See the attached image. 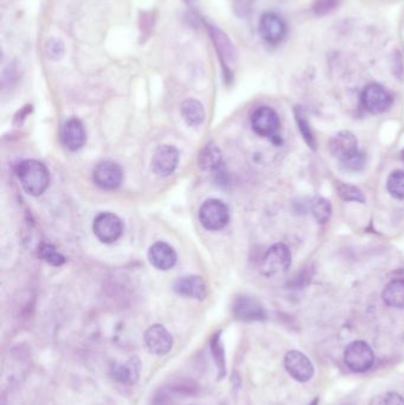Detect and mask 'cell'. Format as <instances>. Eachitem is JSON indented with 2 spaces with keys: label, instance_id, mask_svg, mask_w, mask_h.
Segmentation results:
<instances>
[{
  "label": "cell",
  "instance_id": "6da1fadb",
  "mask_svg": "<svg viewBox=\"0 0 404 405\" xmlns=\"http://www.w3.org/2000/svg\"><path fill=\"white\" fill-rule=\"evenodd\" d=\"M17 176L24 191L29 195H41L50 184V173L43 162L29 159L17 166Z\"/></svg>",
  "mask_w": 404,
  "mask_h": 405
},
{
  "label": "cell",
  "instance_id": "7a4b0ae2",
  "mask_svg": "<svg viewBox=\"0 0 404 405\" xmlns=\"http://www.w3.org/2000/svg\"><path fill=\"white\" fill-rule=\"evenodd\" d=\"M199 221L209 231L225 229L230 219L229 207L220 199H208L199 209Z\"/></svg>",
  "mask_w": 404,
  "mask_h": 405
},
{
  "label": "cell",
  "instance_id": "3957f363",
  "mask_svg": "<svg viewBox=\"0 0 404 405\" xmlns=\"http://www.w3.org/2000/svg\"><path fill=\"white\" fill-rule=\"evenodd\" d=\"M292 264V252L284 243H277L267 250L261 263V273L267 278L284 274Z\"/></svg>",
  "mask_w": 404,
  "mask_h": 405
},
{
  "label": "cell",
  "instance_id": "277c9868",
  "mask_svg": "<svg viewBox=\"0 0 404 405\" xmlns=\"http://www.w3.org/2000/svg\"><path fill=\"white\" fill-rule=\"evenodd\" d=\"M344 361L351 371L365 372L372 368L374 363V351L367 342L355 340L348 344L345 349Z\"/></svg>",
  "mask_w": 404,
  "mask_h": 405
},
{
  "label": "cell",
  "instance_id": "5b68a950",
  "mask_svg": "<svg viewBox=\"0 0 404 405\" xmlns=\"http://www.w3.org/2000/svg\"><path fill=\"white\" fill-rule=\"evenodd\" d=\"M93 231L94 235L102 243H114L124 233V225L116 214L101 212L94 218Z\"/></svg>",
  "mask_w": 404,
  "mask_h": 405
},
{
  "label": "cell",
  "instance_id": "8992f818",
  "mask_svg": "<svg viewBox=\"0 0 404 405\" xmlns=\"http://www.w3.org/2000/svg\"><path fill=\"white\" fill-rule=\"evenodd\" d=\"M251 128L256 134L263 138H277V131L280 129V117L277 112L270 107L263 105L255 109L251 114Z\"/></svg>",
  "mask_w": 404,
  "mask_h": 405
},
{
  "label": "cell",
  "instance_id": "52a82bcc",
  "mask_svg": "<svg viewBox=\"0 0 404 405\" xmlns=\"http://www.w3.org/2000/svg\"><path fill=\"white\" fill-rule=\"evenodd\" d=\"M393 98L384 86L378 83H370L362 93V105L371 114H382L389 110Z\"/></svg>",
  "mask_w": 404,
  "mask_h": 405
},
{
  "label": "cell",
  "instance_id": "ba28073f",
  "mask_svg": "<svg viewBox=\"0 0 404 405\" xmlns=\"http://www.w3.org/2000/svg\"><path fill=\"white\" fill-rule=\"evenodd\" d=\"M284 364L286 371L298 382H308L315 375V366L310 358L296 349L286 353Z\"/></svg>",
  "mask_w": 404,
  "mask_h": 405
},
{
  "label": "cell",
  "instance_id": "9c48e42d",
  "mask_svg": "<svg viewBox=\"0 0 404 405\" xmlns=\"http://www.w3.org/2000/svg\"><path fill=\"white\" fill-rule=\"evenodd\" d=\"M232 314L236 319L244 323L263 321L267 319V311L256 299L251 297H236L232 304Z\"/></svg>",
  "mask_w": 404,
  "mask_h": 405
},
{
  "label": "cell",
  "instance_id": "30bf717a",
  "mask_svg": "<svg viewBox=\"0 0 404 405\" xmlns=\"http://www.w3.org/2000/svg\"><path fill=\"white\" fill-rule=\"evenodd\" d=\"M179 164V152L171 145L158 147L152 157L151 166L158 176H169L176 171Z\"/></svg>",
  "mask_w": 404,
  "mask_h": 405
},
{
  "label": "cell",
  "instance_id": "8fae6325",
  "mask_svg": "<svg viewBox=\"0 0 404 405\" xmlns=\"http://www.w3.org/2000/svg\"><path fill=\"white\" fill-rule=\"evenodd\" d=\"M146 347L152 354L165 356L172 349L173 337L163 325H152L144 335Z\"/></svg>",
  "mask_w": 404,
  "mask_h": 405
},
{
  "label": "cell",
  "instance_id": "7c38bea8",
  "mask_svg": "<svg viewBox=\"0 0 404 405\" xmlns=\"http://www.w3.org/2000/svg\"><path fill=\"white\" fill-rule=\"evenodd\" d=\"M329 150L341 164L360 153L357 138L348 131H339L332 136L329 140Z\"/></svg>",
  "mask_w": 404,
  "mask_h": 405
},
{
  "label": "cell",
  "instance_id": "4fadbf2b",
  "mask_svg": "<svg viewBox=\"0 0 404 405\" xmlns=\"http://www.w3.org/2000/svg\"><path fill=\"white\" fill-rule=\"evenodd\" d=\"M124 172L115 162H100L93 171L94 183L103 190H115L120 186Z\"/></svg>",
  "mask_w": 404,
  "mask_h": 405
},
{
  "label": "cell",
  "instance_id": "5bb4252c",
  "mask_svg": "<svg viewBox=\"0 0 404 405\" xmlns=\"http://www.w3.org/2000/svg\"><path fill=\"white\" fill-rule=\"evenodd\" d=\"M173 289L180 297L195 300H204L208 297V285L201 276L190 275L177 280Z\"/></svg>",
  "mask_w": 404,
  "mask_h": 405
},
{
  "label": "cell",
  "instance_id": "9a60e30c",
  "mask_svg": "<svg viewBox=\"0 0 404 405\" xmlns=\"http://www.w3.org/2000/svg\"><path fill=\"white\" fill-rule=\"evenodd\" d=\"M286 24L275 13H265L260 19V34L270 44L280 43L286 36Z\"/></svg>",
  "mask_w": 404,
  "mask_h": 405
},
{
  "label": "cell",
  "instance_id": "2e32d148",
  "mask_svg": "<svg viewBox=\"0 0 404 405\" xmlns=\"http://www.w3.org/2000/svg\"><path fill=\"white\" fill-rule=\"evenodd\" d=\"M62 143L69 150H79L86 143L87 135L83 124L79 119L71 117L65 121L61 133Z\"/></svg>",
  "mask_w": 404,
  "mask_h": 405
},
{
  "label": "cell",
  "instance_id": "e0dca14e",
  "mask_svg": "<svg viewBox=\"0 0 404 405\" xmlns=\"http://www.w3.org/2000/svg\"><path fill=\"white\" fill-rule=\"evenodd\" d=\"M149 259L154 268L159 270H170L176 266L177 252L171 245L165 242L152 244L149 249Z\"/></svg>",
  "mask_w": 404,
  "mask_h": 405
},
{
  "label": "cell",
  "instance_id": "ac0fdd59",
  "mask_svg": "<svg viewBox=\"0 0 404 405\" xmlns=\"http://www.w3.org/2000/svg\"><path fill=\"white\" fill-rule=\"evenodd\" d=\"M141 372V361L138 356H132L124 364H116L113 366L112 375L116 382L131 387L138 382Z\"/></svg>",
  "mask_w": 404,
  "mask_h": 405
},
{
  "label": "cell",
  "instance_id": "d6986e66",
  "mask_svg": "<svg viewBox=\"0 0 404 405\" xmlns=\"http://www.w3.org/2000/svg\"><path fill=\"white\" fill-rule=\"evenodd\" d=\"M182 117L189 126L198 127L206 120V110L201 102L195 98H187L180 107Z\"/></svg>",
  "mask_w": 404,
  "mask_h": 405
},
{
  "label": "cell",
  "instance_id": "ffe728a7",
  "mask_svg": "<svg viewBox=\"0 0 404 405\" xmlns=\"http://www.w3.org/2000/svg\"><path fill=\"white\" fill-rule=\"evenodd\" d=\"M222 165V153L215 145H206L198 154V166L203 171L213 172Z\"/></svg>",
  "mask_w": 404,
  "mask_h": 405
},
{
  "label": "cell",
  "instance_id": "44dd1931",
  "mask_svg": "<svg viewBox=\"0 0 404 405\" xmlns=\"http://www.w3.org/2000/svg\"><path fill=\"white\" fill-rule=\"evenodd\" d=\"M384 304L389 307L404 308V280H393L382 292Z\"/></svg>",
  "mask_w": 404,
  "mask_h": 405
},
{
  "label": "cell",
  "instance_id": "7402d4cb",
  "mask_svg": "<svg viewBox=\"0 0 404 405\" xmlns=\"http://www.w3.org/2000/svg\"><path fill=\"white\" fill-rule=\"evenodd\" d=\"M294 117H296V124H298L300 133L303 135V140L306 141L307 145L311 150H315L317 141H315L311 124H310L308 119H307L306 112L303 110V107L296 105V108H294Z\"/></svg>",
  "mask_w": 404,
  "mask_h": 405
},
{
  "label": "cell",
  "instance_id": "603a6c76",
  "mask_svg": "<svg viewBox=\"0 0 404 405\" xmlns=\"http://www.w3.org/2000/svg\"><path fill=\"white\" fill-rule=\"evenodd\" d=\"M210 347H211L213 360L217 366L218 377L223 378L225 375V353L221 334L217 333L213 338V340L210 342Z\"/></svg>",
  "mask_w": 404,
  "mask_h": 405
},
{
  "label": "cell",
  "instance_id": "cb8c5ba5",
  "mask_svg": "<svg viewBox=\"0 0 404 405\" xmlns=\"http://www.w3.org/2000/svg\"><path fill=\"white\" fill-rule=\"evenodd\" d=\"M386 188L393 198L404 199V171L397 169L390 173L386 180Z\"/></svg>",
  "mask_w": 404,
  "mask_h": 405
},
{
  "label": "cell",
  "instance_id": "d4e9b609",
  "mask_svg": "<svg viewBox=\"0 0 404 405\" xmlns=\"http://www.w3.org/2000/svg\"><path fill=\"white\" fill-rule=\"evenodd\" d=\"M312 214L319 224H325L332 216V205L327 199L318 197L312 202Z\"/></svg>",
  "mask_w": 404,
  "mask_h": 405
},
{
  "label": "cell",
  "instance_id": "484cf974",
  "mask_svg": "<svg viewBox=\"0 0 404 405\" xmlns=\"http://www.w3.org/2000/svg\"><path fill=\"white\" fill-rule=\"evenodd\" d=\"M38 256L41 257L44 262L49 263L53 266H60L65 263L64 257L60 252H57L56 248L51 244L43 243L38 248Z\"/></svg>",
  "mask_w": 404,
  "mask_h": 405
},
{
  "label": "cell",
  "instance_id": "4316f807",
  "mask_svg": "<svg viewBox=\"0 0 404 405\" xmlns=\"http://www.w3.org/2000/svg\"><path fill=\"white\" fill-rule=\"evenodd\" d=\"M338 195L345 202H355L364 204L365 202V195L360 188L355 185L345 184V183H338Z\"/></svg>",
  "mask_w": 404,
  "mask_h": 405
},
{
  "label": "cell",
  "instance_id": "83f0119b",
  "mask_svg": "<svg viewBox=\"0 0 404 405\" xmlns=\"http://www.w3.org/2000/svg\"><path fill=\"white\" fill-rule=\"evenodd\" d=\"M44 53L46 57L51 60H58L65 53V45L60 38H50L45 41Z\"/></svg>",
  "mask_w": 404,
  "mask_h": 405
},
{
  "label": "cell",
  "instance_id": "f1b7e54d",
  "mask_svg": "<svg viewBox=\"0 0 404 405\" xmlns=\"http://www.w3.org/2000/svg\"><path fill=\"white\" fill-rule=\"evenodd\" d=\"M345 169L348 171H360V169H363L364 165H365V158H364L363 154L358 153L355 157L348 159L346 162H341V164Z\"/></svg>",
  "mask_w": 404,
  "mask_h": 405
},
{
  "label": "cell",
  "instance_id": "f546056e",
  "mask_svg": "<svg viewBox=\"0 0 404 405\" xmlns=\"http://www.w3.org/2000/svg\"><path fill=\"white\" fill-rule=\"evenodd\" d=\"M337 4V0H317L315 1V11L318 15H322L329 12V10H334Z\"/></svg>",
  "mask_w": 404,
  "mask_h": 405
},
{
  "label": "cell",
  "instance_id": "4dcf8cb0",
  "mask_svg": "<svg viewBox=\"0 0 404 405\" xmlns=\"http://www.w3.org/2000/svg\"><path fill=\"white\" fill-rule=\"evenodd\" d=\"M381 405H404V398L396 392H389L383 397Z\"/></svg>",
  "mask_w": 404,
  "mask_h": 405
},
{
  "label": "cell",
  "instance_id": "1f68e13d",
  "mask_svg": "<svg viewBox=\"0 0 404 405\" xmlns=\"http://www.w3.org/2000/svg\"><path fill=\"white\" fill-rule=\"evenodd\" d=\"M318 403H319L318 398H315V399H313V401H312L311 404H308V405H318Z\"/></svg>",
  "mask_w": 404,
  "mask_h": 405
}]
</instances>
